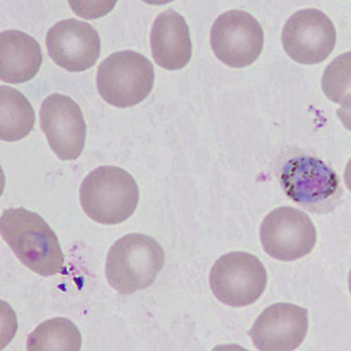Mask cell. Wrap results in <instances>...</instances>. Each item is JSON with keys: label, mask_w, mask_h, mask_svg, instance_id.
Returning a JSON list of instances; mask_svg holds the SVG:
<instances>
[{"label": "cell", "mask_w": 351, "mask_h": 351, "mask_svg": "<svg viewBox=\"0 0 351 351\" xmlns=\"http://www.w3.org/2000/svg\"><path fill=\"white\" fill-rule=\"evenodd\" d=\"M36 114L32 104L19 90L0 87V137L5 142H16L32 132Z\"/></svg>", "instance_id": "obj_15"}, {"label": "cell", "mask_w": 351, "mask_h": 351, "mask_svg": "<svg viewBox=\"0 0 351 351\" xmlns=\"http://www.w3.org/2000/svg\"><path fill=\"white\" fill-rule=\"evenodd\" d=\"M260 239L268 256L280 261H295L314 250L317 233L307 213L285 206L265 217Z\"/></svg>", "instance_id": "obj_7"}, {"label": "cell", "mask_w": 351, "mask_h": 351, "mask_svg": "<svg viewBox=\"0 0 351 351\" xmlns=\"http://www.w3.org/2000/svg\"><path fill=\"white\" fill-rule=\"evenodd\" d=\"M43 64L39 43L27 33L8 29L0 34V79L8 84L32 80Z\"/></svg>", "instance_id": "obj_14"}, {"label": "cell", "mask_w": 351, "mask_h": 351, "mask_svg": "<svg viewBox=\"0 0 351 351\" xmlns=\"http://www.w3.org/2000/svg\"><path fill=\"white\" fill-rule=\"evenodd\" d=\"M212 293L230 307H247L263 295L267 271L256 256L232 252L220 256L210 271Z\"/></svg>", "instance_id": "obj_6"}, {"label": "cell", "mask_w": 351, "mask_h": 351, "mask_svg": "<svg viewBox=\"0 0 351 351\" xmlns=\"http://www.w3.org/2000/svg\"><path fill=\"white\" fill-rule=\"evenodd\" d=\"M46 46L54 64L68 72L87 71L101 54L100 36L95 28L73 18L59 21L48 29Z\"/></svg>", "instance_id": "obj_11"}, {"label": "cell", "mask_w": 351, "mask_h": 351, "mask_svg": "<svg viewBox=\"0 0 351 351\" xmlns=\"http://www.w3.org/2000/svg\"><path fill=\"white\" fill-rule=\"evenodd\" d=\"M322 88L332 102L350 104V52L342 54L324 71Z\"/></svg>", "instance_id": "obj_17"}, {"label": "cell", "mask_w": 351, "mask_h": 351, "mask_svg": "<svg viewBox=\"0 0 351 351\" xmlns=\"http://www.w3.org/2000/svg\"><path fill=\"white\" fill-rule=\"evenodd\" d=\"M40 127L61 160H75L86 145L87 125L80 106L69 96L52 94L41 104Z\"/></svg>", "instance_id": "obj_10"}, {"label": "cell", "mask_w": 351, "mask_h": 351, "mask_svg": "<svg viewBox=\"0 0 351 351\" xmlns=\"http://www.w3.org/2000/svg\"><path fill=\"white\" fill-rule=\"evenodd\" d=\"M0 233L16 258L41 276L59 274L64 256L52 228L38 213L8 208L1 213Z\"/></svg>", "instance_id": "obj_1"}, {"label": "cell", "mask_w": 351, "mask_h": 351, "mask_svg": "<svg viewBox=\"0 0 351 351\" xmlns=\"http://www.w3.org/2000/svg\"><path fill=\"white\" fill-rule=\"evenodd\" d=\"M165 263L160 243L142 233H130L112 245L107 256L106 276L121 294H132L150 287Z\"/></svg>", "instance_id": "obj_2"}, {"label": "cell", "mask_w": 351, "mask_h": 351, "mask_svg": "<svg viewBox=\"0 0 351 351\" xmlns=\"http://www.w3.org/2000/svg\"><path fill=\"white\" fill-rule=\"evenodd\" d=\"M140 200V190L129 172L117 167H100L84 178L81 206L96 223L116 225L129 219Z\"/></svg>", "instance_id": "obj_3"}, {"label": "cell", "mask_w": 351, "mask_h": 351, "mask_svg": "<svg viewBox=\"0 0 351 351\" xmlns=\"http://www.w3.org/2000/svg\"><path fill=\"white\" fill-rule=\"evenodd\" d=\"M210 43L223 64L243 68L256 62L263 52V29L254 16L232 10L217 18L211 28Z\"/></svg>", "instance_id": "obj_8"}, {"label": "cell", "mask_w": 351, "mask_h": 351, "mask_svg": "<svg viewBox=\"0 0 351 351\" xmlns=\"http://www.w3.org/2000/svg\"><path fill=\"white\" fill-rule=\"evenodd\" d=\"M280 184L289 199L317 215L331 213L342 197L337 173L313 156L293 157L286 162Z\"/></svg>", "instance_id": "obj_4"}, {"label": "cell", "mask_w": 351, "mask_h": 351, "mask_svg": "<svg viewBox=\"0 0 351 351\" xmlns=\"http://www.w3.org/2000/svg\"><path fill=\"white\" fill-rule=\"evenodd\" d=\"M308 331V311L293 304L266 308L250 330L258 350L291 351L302 344Z\"/></svg>", "instance_id": "obj_12"}, {"label": "cell", "mask_w": 351, "mask_h": 351, "mask_svg": "<svg viewBox=\"0 0 351 351\" xmlns=\"http://www.w3.org/2000/svg\"><path fill=\"white\" fill-rule=\"evenodd\" d=\"M154 82L152 62L134 51L114 53L97 68V90L107 104L117 108L134 107L145 100Z\"/></svg>", "instance_id": "obj_5"}, {"label": "cell", "mask_w": 351, "mask_h": 351, "mask_svg": "<svg viewBox=\"0 0 351 351\" xmlns=\"http://www.w3.org/2000/svg\"><path fill=\"white\" fill-rule=\"evenodd\" d=\"M150 45L154 60L164 69H182L191 60L192 43L188 24L173 8H169L156 18Z\"/></svg>", "instance_id": "obj_13"}, {"label": "cell", "mask_w": 351, "mask_h": 351, "mask_svg": "<svg viewBox=\"0 0 351 351\" xmlns=\"http://www.w3.org/2000/svg\"><path fill=\"white\" fill-rule=\"evenodd\" d=\"M281 40L285 52L298 64H321L335 48V26L322 11L304 8L288 19Z\"/></svg>", "instance_id": "obj_9"}, {"label": "cell", "mask_w": 351, "mask_h": 351, "mask_svg": "<svg viewBox=\"0 0 351 351\" xmlns=\"http://www.w3.org/2000/svg\"><path fill=\"white\" fill-rule=\"evenodd\" d=\"M82 336L72 321L64 317L45 321L29 334L27 350L79 351Z\"/></svg>", "instance_id": "obj_16"}]
</instances>
